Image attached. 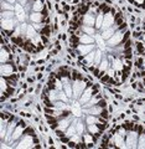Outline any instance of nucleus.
Returning <instances> with one entry per match:
<instances>
[{
    "label": "nucleus",
    "mask_w": 145,
    "mask_h": 149,
    "mask_svg": "<svg viewBox=\"0 0 145 149\" xmlns=\"http://www.w3.org/2000/svg\"><path fill=\"white\" fill-rule=\"evenodd\" d=\"M68 44L76 61L102 83L126 82L133 66V42L117 7L99 0L81 3L69 21Z\"/></svg>",
    "instance_id": "nucleus-1"
},
{
    "label": "nucleus",
    "mask_w": 145,
    "mask_h": 149,
    "mask_svg": "<svg viewBox=\"0 0 145 149\" xmlns=\"http://www.w3.org/2000/svg\"><path fill=\"white\" fill-rule=\"evenodd\" d=\"M41 99L48 127L66 147L92 148L108 128L109 109L99 87L72 67L51 72Z\"/></svg>",
    "instance_id": "nucleus-2"
},
{
    "label": "nucleus",
    "mask_w": 145,
    "mask_h": 149,
    "mask_svg": "<svg viewBox=\"0 0 145 149\" xmlns=\"http://www.w3.org/2000/svg\"><path fill=\"white\" fill-rule=\"evenodd\" d=\"M0 21L3 36L26 52H39L50 41L47 0H0Z\"/></svg>",
    "instance_id": "nucleus-3"
},
{
    "label": "nucleus",
    "mask_w": 145,
    "mask_h": 149,
    "mask_svg": "<svg viewBox=\"0 0 145 149\" xmlns=\"http://www.w3.org/2000/svg\"><path fill=\"white\" fill-rule=\"evenodd\" d=\"M0 147L1 149L41 148L36 130L22 118L9 112L0 114Z\"/></svg>",
    "instance_id": "nucleus-4"
},
{
    "label": "nucleus",
    "mask_w": 145,
    "mask_h": 149,
    "mask_svg": "<svg viewBox=\"0 0 145 149\" xmlns=\"http://www.w3.org/2000/svg\"><path fill=\"white\" fill-rule=\"evenodd\" d=\"M102 143L106 148L145 149V126L138 122H123L107 133Z\"/></svg>",
    "instance_id": "nucleus-5"
},
{
    "label": "nucleus",
    "mask_w": 145,
    "mask_h": 149,
    "mask_svg": "<svg viewBox=\"0 0 145 149\" xmlns=\"http://www.w3.org/2000/svg\"><path fill=\"white\" fill-rule=\"evenodd\" d=\"M0 50H1V55H0V83L1 86L0 88H1V102H4L14 96L19 86V81H20V72H19L15 56L4 36H1Z\"/></svg>",
    "instance_id": "nucleus-6"
},
{
    "label": "nucleus",
    "mask_w": 145,
    "mask_h": 149,
    "mask_svg": "<svg viewBox=\"0 0 145 149\" xmlns=\"http://www.w3.org/2000/svg\"><path fill=\"white\" fill-rule=\"evenodd\" d=\"M135 67L138 76L145 87V25L138 32L135 40Z\"/></svg>",
    "instance_id": "nucleus-7"
},
{
    "label": "nucleus",
    "mask_w": 145,
    "mask_h": 149,
    "mask_svg": "<svg viewBox=\"0 0 145 149\" xmlns=\"http://www.w3.org/2000/svg\"><path fill=\"white\" fill-rule=\"evenodd\" d=\"M129 4H132L133 6L138 7V9L145 10V0H126Z\"/></svg>",
    "instance_id": "nucleus-8"
}]
</instances>
